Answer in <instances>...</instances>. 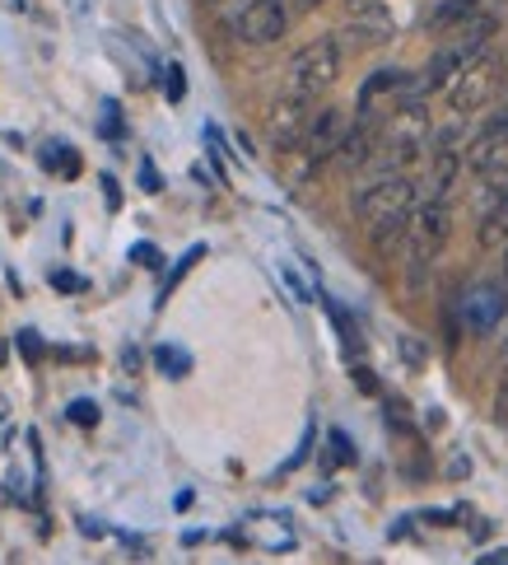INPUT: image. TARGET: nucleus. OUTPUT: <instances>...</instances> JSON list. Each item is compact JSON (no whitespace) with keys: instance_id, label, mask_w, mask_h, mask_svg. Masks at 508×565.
Masks as SVG:
<instances>
[{"instance_id":"f257e3e1","label":"nucleus","mask_w":508,"mask_h":565,"mask_svg":"<svg viewBox=\"0 0 508 565\" xmlns=\"http://www.w3.org/2000/svg\"><path fill=\"white\" fill-rule=\"evenodd\" d=\"M434 140V122H430V108L424 104H397L388 113V122H378V140H374V164L382 173H397L406 164L430 150Z\"/></svg>"},{"instance_id":"f03ea898","label":"nucleus","mask_w":508,"mask_h":565,"mask_svg":"<svg viewBox=\"0 0 508 565\" xmlns=\"http://www.w3.org/2000/svg\"><path fill=\"white\" fill-rule=\"evenodd\" d=\"M453 234V211L448 201H415L406 211V257H411V280L420 286V271L443 253Z\"/></svg>"},{"instance_id":"7ed1b4c3","label":"nucleus","mask_w":508,"mask_h":565,"mask_svg":"<svg viewBox=\"0 0 508 565\" xmlns=\"http://www.w3.org/2000/svg\"><path fill=\"white\" fill-rule=\"evenodd\" d=\"M341 79V38H313V43H303L290 66H284V89L290 94H327L332 85Z\"/></svg>"},{"instance_id":"20e7f679","label":"nucleus","mask_w":508,"mask_h":565,"mask_svg":"<svg viewBox=\"0 0 508 565\" xmlns=\"http://www.w3.org/2000/svg\"><path fill=\"white\" fill-rule=\"evenodd\" d=\"M499 79H504V62H499L495 52H485V47H480L472 62H466V66L448 79V85H443V89H448V108H453L457 117L480 113V108L499 94Z\"/></svg>"},{"instance_id":"39448f33","label":"nucleus","mask_w":508,"mask_h":565,"mask_svg":"<svg viewBox=\"0 0 508 565\" xmlns=\"http://www.w3.org/2000/svg\"><path fill=\"white\" fill-rule=\"evenodd\" d=\"M495 29H499V19H495V14H472L466 24H457V29H453L457 38H453V43L434 56L430 71H424V79H430V89H443V85H448V79H453L466 62H472V56H476L480 47H490V33H495Z\"/></svg>"},{"instance_id":"423d86ee","label":"nucleus","mask_w":508,"mask_h":565,"mask_svg":"<svg viewBox=\"0 0 508 565\" xmlns=\"http://www.w3.org/2000/svg\"><path fill=\"white\" fill-rule=\"evenodd\" d=\"M420 201V188L406 178L401 169L397 173H382L374 183H364L359 196H355V215L364 225H378V220H392V215H406Z\"/></svg>"},{"instance_id":"0eeeda50","label":"nucleus","mask_w":508,"mask_h":565,"mask_svg":"<svg viewBox=\"0 0 508 565\" xmlns=\"http://www.w3.org/2000/svg\"><path fill=\"white\" fill-rule=\"evenodd\" d=\"M309 117H313V98H309V94H290V89H284L275 104H271V113H267V140H271L280 154L299 150L303 131H309Z\"/></svg>"},{"instance_id":"6e6552de","label":"nucleus","mask_w":508,"mask_h":565,"mask_svg":"<svg viewBox=\"0 0 508 565\" xmlns=\"http://www.w3.org/2000/svg\"><path fill=\"white\" fill-rule=\"evenodd\" d=\"M508 313V280L495 276V280H480V286L462 299V322H466V332H476V337H490L499 322Z\"/></svg>"},{"instance_id":"1a4fd4ad","label":"nucleus","mask_w":508,"mask_h":565,"mask_svg":"<svg viewBox=\"0 0 508 565\" xmlns=\"http://www.w3.org/2000/svg\"><path fill=\"white\" fill-rule=\"evenodd\" d=\"M234 29H238L242 43L267 47V43H280L284 29H290V10H284L280 0H248V6L238 10Z\"/></svg>"},{"instance_id":"9d476101","label":"nucleus","mask_w":508,"mask_h":565,"mask_svg":"<svg viewBox=\"0 0 508 565\" xmlns=\"http://www.w3.org/2000/svg\"><path fill=\"white\" fill-rule=\"evenodd\" d=\"M345 127H350V117H345V108H313L309 117V131H303L299 150L309 164H322V159H336L341 140H345Z\"/></svg>"},{"instance_id":"9b49d317","label":"nucleus","mask_w":508,"mask_h":565,"mask_svg":"<svg viewBox=\"0 0 508 565\" xmlns=\"http://www.w3.org/2000/svg\"><path fill=\"white\" fill-rule=\"evenodd\" d=\"M504 154H508V117H495V122L485 127V131L472 140V146H466L462 164L472 169V173H490V169L504 164Z\"/></svg>"},{"instance_id":"f8f14e48","label":"nucleus","mask_w":508,"mask_h":565,"mask_svg":"<svg viewBox=\"0 0 508 565\" xmlns=\"http://www.w3.org/2000/svg\"><path fill=\"white\" fill-rule=\"evenodd\" d=\"M466 173L462 164V150H448V146H434V159H430V178L420 188V201H448V192L457 188V178Z\"/></svg>"},{"instance_id":"ddd939ff","label":"nucleus","mask_w":508,"mask_h":565,"mask_svg":"<svg viewBox=\"0 0 508 565\" xmlns=\"http://www.w3.org/2000/svg\"><path fill=\"white\" fill-rule=\"evenodd\" d=\"M472 14H480V0H439V6L424 14V33H430V38H448Z\"/></svg>"},{"instance_id":"4468645a","label":"nucleus","mask_w":508,"mask_h":565,"mask_svg":"<svg viewBox=\"0 0 508 565\" xmlns=\"http://www.w3.org/2000/svg\"><path fill=\"white\" fill-rule=\"evenodd\" d=\"M401 85H406V71H374L369 79H364V89H359V113H369L378 108V98H401Z\"/></svg>"},{"instance_id":"2eb2a0df","label":"nucleus","mask_w":508,"mask_h":565,"mask_svg":"<svg viewBox=\"0 0 508 565\" xmlns=\"http://www.w3.org/2000/svg\"><path fill=\"white\" fill-rule=\"evenodd\" d=\"M476 238H480V248H490V253L508 244V192H499V196H495V206L480 215Z\"/></svg>"},{"instance_id":"dca6fc26","label":"nucleus","mask_w":508,"mask_h":565,"mask_svg":"<svg viewBox=\"0 0 508 565\" xmlns=\"http://www.w3.org/2000/svg\"><path fill=\"white\" fill-rule=\"evenodd\" d=\"M369 230H374V248H378V257H392V253L406 248V215L378 220V225H369Z\"/></svg>"},{"instance_id":"f3484780","label":"nucleus","mask_w":508,"mask_h":565,"mask_svg":"<svg viewBox=\"0 0 508 565\" xmlns=\"http://www.w3.org/2000/svg\"><path fill=\"white\" fill-rule=\"evenodd\" d=\"M37 159H43V169H52V173H61V178H75V173H79V154H75L71 146H61V140H47Z\"/></svg>"},{"instance_id":"a211bd4d","label":"nucleus","mask_w":508,"mask_h":565,"mask_svg":"<svg viewBox=\"0 0 508 565\" xmlns=\"http://www.w3.org/2000/svg\"><path fill=\"white\" fill-rule=\"evenodd\" d=\"M154 365L164 370L169 379H182V374L192 370V355H182L177 347H159V351H154Z\"/></svg>"},{"instance_id":"6ab92c4d","label":"nucleus","mask_w":508,"mask_h":565,"mask_svg":"<svg viewBox=\"0 0 508 565\" xmlns=\"http://www.w3.org/2000/svg\"><path fill=\"white\" fill-rule=\"evenodd\" d=\"M71 420L75 426H98V407L85 397V402H71Z\"/></svg>"},{"instance_id":"aec40b11","label":"nucleus","mask_w":508,"mask_h":565,"mask_svg":"<svg viewBox=\"0 0 508 565\" xmlns=\"http://www.w3.org/2000/svg\"><path fill=\"white\" fill-rule=\"evenodd\" d=\"M164 89H169V98L177 104V98H182V89H187V79H182V66H169V79H164Z\"/></svg>"},{"instance_id":"412c9836","label":"nucleus","mask_w":508,"mask_h":565,"mask_svg":"<svg viewBox=\"0 0 508 565\" xmlns=\"http://www.w3.org/2000/svg\"><path fill=\"white\" fill-rule=\"evenodd\" d=\"M52 286L56 290H85V280H79L75 271H52Z\"/></svg>"},{"instance_id":"4be33fe9","label":"nucleus","mask_w":508,"mask_h":565,"mask_svg":"<svg viewBox=\"0 0 508 565\" xmlns=\"http://www.w3.org/2000/svg\"><path fill=\"white\" fill-rule=\"evenodd\" d=\"M332 458H336V462H350V458H355V449H350V439H345L341 430L332 435Z\"/></svg>"},{"instance_id":"5701e85b","label":"nucleus","mask_w":508,"mask_h":565,"mask_svg":"<svg viewBox=\"0 0 508 565\" xmlns=\"http://www.w3.org/2000/svg\"><path fill=\"white\" fill-rule=\"evenodd\" d=\"M104 136H121V113H117V104H104Z\"/></svg>"},{"instance_id":"b1692460","label":"nucleus","mask_w":508,"mask_h":565,"mask_svg":"<svg viewBox=\"0 0 508 565\" xmlns=\"http://www.w3.org/2000/svg\"><path fill=\"white\" fill-rule=\"evenodd\" d=\"M131 257L140 262V267H159V248H150V244H136Z\"/></svg>"},{"instance_id":"393cba45","label":"nucleus","mask_w":508,"mask_h":565,"mask_svg":"<svg viewBox=\"0 0 508 565\" xmlns=\"http://www.w3.org/2000/svg\"><path fill=\"white\" fill-rule=\"evenodd\" d=\"M140 188H145V192H159V188H164V183H159V169H154V164L140 169Z\"/></svg>"},{"instance_id":"a878e982","label":"nucleus","mask_w":508,"mask_h":565,"mask_svg":"<svg viewBox=\"0 0 508 565\" xmlns=\"http://www.w3.org/2000/svg\"><path fill=\"white\" fill-rule=\"evenodd\" d=\"M401 355H406V360H411V365H420V360H424V351L415 347V341H411V337H401Z\"/></svg>"},{"instance_id":"bb28decb","label":"nucleus","mask_w":508,"mask_h":565,"mask_svg":"<svg viewBox=\"0 0 508 565\" xmlns=\"http://www.w3.org/2000/svg\"><path fill=\"white\" fill-rule=\"evenodd\" d=\"M19 347H24V355H29V360H37V355H43V347H37V337H33V332H24V337H19Z\"/></svg>"},{"instance_id":"cd10ccee","label":"nucleus","mask_w":508,"mask_h":565,"mask_svg":"<svg viewBox=\"0 0 508 565\" xmlns=\"http://www.w3.org/2000/svg\"><path fill=\"white\" fill-rule=\"evenodd\" d=\"M495 407H499V420H508V370H504V383H499V402H495Z\"/></svg>"},{"instance_id":"c85d7f7f","label":"nucleus","mask_w":508,"mask_h":565,"mask_svg":"<svg viewBox=\"0 0 508 565\" xmlns=\"http://www.w3.org/2000/svg\"><path fill=\"white\" fill-rule=\"evenodd\" d=\"M104 192H108V206H121V192H117L112 178H104Z\"/></svg>"},{"instance_id":"c756f323","label":"nucleus","mask_w":508,"mask_h":565,"mask_svg":"<svg viewBox=\"0 0 508 565\" xmlns=\"http://www.w3.org/2000/svg\"><path fill=\"white\" fill-rule=\"evenodd\" d=\"M369 6H378V0H345V10H350V14H359V10H369Z\"/></svg>"},{"instance_id":"7c9ffc66","label":"nucleus","mask_w":508,"mask_h":565,"mask_svg":"<svg viewBox=\"0 0 508 565\" xmlns=\"http://www.w3.org/2000/svg\"><path fill=\"white\" fill-rule=\"evenodd\" d=\"M499 561L508 565V547H504V552H490V556H480V565H499Z\"/></svg>"},{"instance_id":"2f4dec72","label":"nucleus","mask_w":508,"mask_h":565,"mask_svg":"<svg viewBox=\"0 0 508 565\" xmlns=\"http://www.w3.org/2000/svg\"><path fill=\"white\" fill-rule=\"evenodd\" d=\"M317 6H327V0H294V10H317Z\"/></svg>"},{"instance_id":"473e14b6","label":"nucleus","mask_w":508,"mask_h":565,"mask_svg":"<svg viewBox=\"0 0 508 565\" xmlns=\"http://www.w3.org/2000/svg\"><path fill=\"white\" fill-rule=\"evenodd\" d=\"M499 276H504V280H508V244H504V271H499Z\"/></svg>"},{"instance_id":"72a5a7b5","label":"nucleus","mask_w":508,"mask_h":565,"mask_svg":"<svg viewBox=\"0 0 508 565\" xmlns=\"http://www.w3.org/2000/svg\"><path fill=\"white\" fill-rule=\"evenodd\" d=\"M504 117H508V108H504Z\"/></svg>"}]
</instances>
